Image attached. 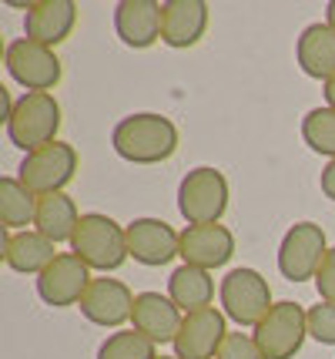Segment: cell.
<instances>
[{"mask_svg":"<svg viewBox=\"0 0 335 359\" xmlns=\"http://www.w3.org/2000/svg\"><path fill=\"white\" fill-rule=\"evenodd\" d=\"M111 148L131 165H161L178 151V128L171 118L155 111H138L121 118L111 131Z\"/></svg>","mask_w":335,"mask_h":359,"instance_id":"1","label":"cell"},{"mask_svg":"<svg viewBox=\"0 0 335 359\" xmlns=\"http://www.w3.org/2000/svg\"><path fill=\"white\" fill-rule=\"evenodd\" d=\"M71 252L94 272H117L128 262V225H117L104 212L80 215L78 232L71 238Z\"/></svg>","mask_w":335,"mask_h":359,"instance_id":"2","label":"cell"},{"mask_svg":"<svg viewBox=\"0 0 335 359\" xmlns=\"http://www.w3.org/2000/svg\"><path fill=\"white\" fill-rule=\"evenodd\" d=\"M61 131V104L54 94H20L7 118V138L24 155L54 144Z\"/></svg>","mask_w":335,"mask_h":359,"instance_id":"3","label":"cell"},{"mask_svg":"<svg viewBox=\"0 0 335 359\" xmlns=\"http://www.w3.org/2000/svg\"><path fill=\"white\" fill-rule=\"evenodd\" d=\"M218 299H222V313L241 329H255L265 316L271 313V289L269 279L258 269H231L218 285Z\"/></svg>","mask_w":335,"mask_h":359,"instance_id":"4","label":"cell"},{"mask_svg":"<svg viewBox=\"0 0 335 359\" xmlns=\"http://www.w3.org/2000/svg\"><path fill=\"white\" fill-rule=\"evenodd\" d=\"M228 178L211 165H198L178 185V212L188 225H215L228 212Z\"/></svg>","mask_w":335,"mask_h":359,"instance_id":"5","label":"cell"},{"mask_svg":"<svg viewBox=\"0 0 335 359\" xmlns=\"http://www.w3.org/2000/svg\"><path fill=\"white\" fill-rule=\"evenodd\" d=\"M305 336H308V309L292 299L275 302L271 313L252 329L262 359H295L302 353Z\"/></svg>","mask_w":335,"mask_h":359,"instance_id":"6","label":"cell"},{"mask_svg":"<svg viewBox=\"0 0 335 359\" xmlns=\"http://www.w3.org/2000/svg\"><path fill=\"white\" fill-rule=\"evenodd\" d=\"M3 67L20 88H27V94H50L64 78L57 50L34 44L27 37H17L3 47Z\"/></svg>","mask_w":335,"mask_h":359,"instance_id":"7","label":"cell"},{"mask_svg":"<svg viewBox=\"0 0 335 359\" xmlns=\"http://www.w3.org/2000/svg\"><path fill=\"white\" fill-rule=\"evenodd\" d=\"M78 161H80L78 148L57 138L54 144H44V148H37L31 155H24L20 168H17V178L31 188L37 198L57 195V191H64V188L74 182Z\"/></svg>","mask_w":335,"mask_h":359,"instance_id":"8","label":"cell"},{"mask_svg":"<svg viewBox=\"0 0 335 359\" xmlns=\"http://www.w3.org/2000/svg\"><path fill=\"white\" fill-rule=\"evenodd\" d=\"M325 255H329L325 229L315 222H295L278 242V272L288 282H308L319 276Z\"/></svg>","mask_w":335,"mask_h":359,"instance_id":"9","label":"cell"},{"mask_svg":"<svg viewBox=\"0 0 335 359\" xmlns=\"http://www.w3.org/2000/svg\"><path fill=\"white\" fill-rule=\"evenodd\" d=\"M91 269L80 262L74 252H61L41 276H37V296L44 306L54 309H67V306H80V299L91 285Z\"/></svg>","mask_w":335,"mask_h":359,"instance_id":"10","label":"cell"},{"mask_svg":"<svg viewBox=\"0 0 335 359\" xmlns=\"http://www.w3.org/2000/svg\"><path fill=\"white\" fill-rule=\"evenodd\" d=\"M228 339V316L215 306L188 313L175 339L178 359H215L222 343Z\"/></svg>","mask_w":335,"mask_h":359,"instance_id":"11","label":"cell"},{"mask_svg":"<svg viewBox=\"0 0 335 359\" xmlns=\"http://www.w3.org/2000/svg\"><path fill=\"white\" fill-rule=\"evenodd\" d=\"M80 316L87 323H94L101 329H121L124 323H131L134 313V292L121 279H94L87 285V292L80 299Z\"/></svg>","mask_w":335,"mask_h":359,"instance_id":"12","label":"cell"},{"mask_svg":"<svg viewBox=\"0 0 335 359\" xmlns=\"http://www.w3.org/2000/svg\"><path fill=\"white\" fill-rule=\"evenodd\" d=\"M235 255V232L215 222V225H188L181 232V262L194 269L215 272L231 262Z\"/></svg>","mask_w":335,"mask_h":359,"instance_id":"13","label":"cell"},{"mask_svg":"<svg viewBox=\"0 0 335 359\" xmlns=\"http://www.w3.org/2000/svg\"><path fill=\"white\" fill-rule=\"evenodd\" d=\"M128 255L138 266L158 269L181 255V232L164 219H134L128 222Z\"/></svg>","mask_w":335,"mask_h":359,"instance_id":"14","label":"cell"},{"mask_svg":"<svg viewBox=\"0 0 335 359\" xmlns=\"http://www.w3.org/2000/svg\"><path fill=\"white\" fill-rule=\"evenodd\" d=\"M181 323H185V313L171 302V296H161V292H138L134 296L131 329H138L155 346H164V343L175 346Z\"/></svg>","mask_w":335,"mask_h":359,"instance_id":"15","label":"cell"},{"mask_svg":"<svg viewBox=\"0 0 335 359\" xmlns=\"http://www.w3.org/2000/svg\"><path fill=\"white\" fill-rule=\"evenodd\" d=\"M78 24V4L74 0H34L24 17V37L34 44L57 47L64 44Z\"/></svg>","mask_w":335,"mask_h":359,"instance_id":"16","label":"cell"},{"mask_svg":"<svg viewBox=\"0 0 335 359\" xmlns=\"http://www.w3.org/2000/svg\"><path fill=\"white\" fill-rule=\"evenodd\" d=\"M208 31V4L205 0H164L161 4V44L188 50Z\"/></svg>","mask_w":335,"mask_h":359,"instance_id":"17","label":"cell"},{"mask_svg":"<svg viewBox=\"0 0 335 359\" xmlns=\"http://www.w3.org/2000/svg\"><path fill=\"white\" fill-rule=\"evenodd\" d=\"M114 34L124 47L148 50L161 41V4L158 0H121L114 7Z\"/></svg>","mask_w":335,"mask_h":359,"instance_id":"18","label":"cell"},{"mask_svg":"<svg viewBox=\"0 0 335 359\" xmlns=\"http://www.w3.org/2000/svg\"><path fill=\"white\" fill-rule=\"evenodd\" d=\"M57 255H61L57 245L37 229L7 232V238H3V262H7V269H14L20 276H41Z\"/></svg>","mask_w":335,"mask_h":359,"instance_id":"19","label":"cell"},{"mask_svg":"<svg viewBox=\"0 0 335 359\" xmlns=\"http://www.w3.org/2000/svg\"><path fill=\"white\" fill-rule=\"evenodd\" d=\"M295 57H299L302 74L329 84L335 78V31L325 20L308 24L295 41Z\"/></svg>","mask_w":335,"mask_h":359,"instance_id":"20","label":"cell"},{"mask_svg":"<svg viewBox=\"0 0 335 359\" xmlns=\"http://www.w3.org/2000/svg\"><path fill=\"white\" fill-rule=\"evenodd\" d=\"M168 296L175 302L181 313H198V309H208L215 302V279L211 272L205 269H194V266H181L168 276Z\"/></svg>","mask_w":335,"mask_h":359,"instance_id":"21","label":"cell"},{"mask_svg":"<svg viewBox=\"0 0 335 359\" xmlns=\"http://www.w3.org/2000/svg\"><path fill=\"white\" fill-rule=\"evenodd\" d=\"M78 222H80V212L74 198L67 191H57V195H44L37 202V219H34V229L41 235H48L54 245L61 242H71L74 232H78Z\"/></svg>","mask_w":335,"mask_h":359,"instance_id":"22","label":"cell"},{"mask_svg":"<svg viewBox=\"0 0 335 359\" xmlns=\"http://www.w3.org/2000/svg\"><path fill=\"white\" fill-rule=\"evenodd\" d=\"M37 195L20 178L7 175L0 178V222L7 232H27V225L37 219Z\"/></svg>","mask_w":335,"mask_h":359,"instance_id":"23","label":"cell"},{"mask_svg":"<svg viewBox=\"0 0 335 359\" xmlns=\"http://www.w3.org/2000/svg\"><path fill=\"white\" fill-rule=\"evenodd\" d=\"M158 346L138 329H117L97 346V359H158Z\"/></svg>","mask_w":335,"mask_h":359,"instance_id":"24","label":"cell"},{"mask_svg":"<svg viewBox=\"0 0 335 359\" xmlns=\"http://www.w3.org/2000/svg\"><path fill=\"white\" fill-rule=\"evenodd\" d=\"M302 141L329 161L335 158V108H312L302 118Z\"/></svg>","mask_w":335,"mask_h":359,"instance_id":"25","label":"cell"},{"mask_svg":"<svg viewBox=\"0 0 335 359\" xmlns=\"http://www.w3.org/2000/svg\"><path fill=\"white\" fill-rule=\"evenodd\" d=\"M308 336L322 346H335V302H322L308 309Z\"/></svg>","mask_w":335,"mask_h":359,"instance_id":"26","label":"cell"},{"mask_svg":"<svg viewBox=\"0 0 335 359\" xmlns=\"http://www.w3.org/2000/svg\"><path fill=\"white\" fill-rule=\"evenodd\" d=\"M215 359H262V353H258L252 332H228Z\"/></svg>","mask_w":335,"mask_h":359,"instance_id":"27","label":"cell"},{"mask_svg":"<svg viewBox=\"0 0 335 359\" xmlns=\"http://www.w3.org/2000/svg\"><path fill=\"white\" fill-rule=\"evenodd\" d=\"M315 289H319L322 302H335V249H329L325 262H322L319 276H315Z\"/></svg>","mask_w":335,"mask_h":359,"instance_id":"28","label":"cell"},{"mask_svg":"<svg viewBox=\"0 0 335 359\" xmlns=\"http://www.w3.org/2000/svg\"><path fill=\"white\" fill-rule=\"evenodd\" d=\"M319 188H322V195L329 198V202H335V158L322 168V178H319Z\"/></svg>","mask_w":335,"mask_h":359,"instance_id":"29","label":"cell"},{"mask_svg":"<svg viewBox=\"0 0 335 359\" xmlns=\"http://www.w3.org/2000/svg\"><path fill=\"white\" fill-rule=\"evenodd\" d=\"M322 94H325V108H335V78L325 84V91Z\"/></svg>","mask_w":335,"mask_h":359,"instance_id":"30","label":"cell"},{"mask_svg":"<svg viewBox=\"0 0 335 359\" xmlns=\"http://www.w3.org/2000/svg\"><path fill=\"white\" fill-rule=\"evenodd\" d=\"M325 24L335 31V0H329V4H325Z\"/></svg>","mask_w":335,"mask_h":359,"instance_id":"31","label":"cell"},{"mask_svg":"<svg viewBox=\"0 0 335 359\" xmlns=\"http://www.w3.org/2000/svg\"><path fill=\"white\" fill-rule=\"evenodd\" d=\"M158 359H178V356H158Z\"/></svg>","mask_w":335,"mask_h":359,"instance_id":"32","label":"cell"}]
</instances>
